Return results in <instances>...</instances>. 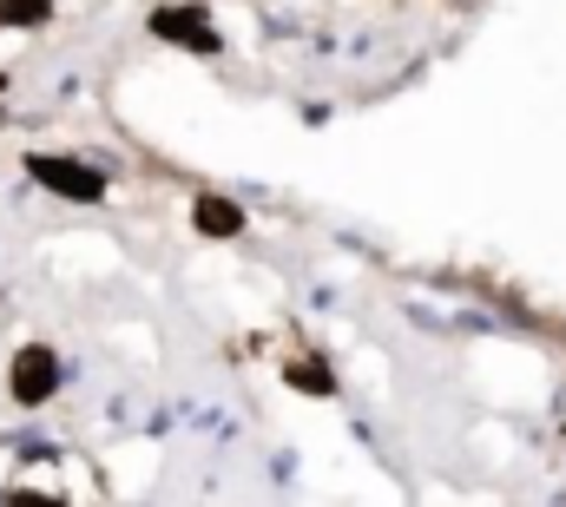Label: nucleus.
<instances>
[{
    "instance_id": "nucleus-4",
    "label": "nucleus",
    "mask_w": 566,
    "mask_h": 507,
    "mask_svg": "<svg viewBox=\"0 0 566 507\" xmlns=\"http://www.w3.org/2000/svg\"><path fill=\"white\" fill-rule=\"evenodd\" d=\"M191 225H198L205 238H238V231H244V205H231V198H198Z\"/></svg>"
},
{
    "instance_id": "nucleus-1",
    "label": "nucleus",
    "mask_w": 566,
    "mask_h": 507,
    "mask_svg": "<svg viewBox=\"0 0 566 507\" xmlns=\"http://www.w3.org/2000/svg\"><path fill=\"white\" fill-rule=\"evenodd\" d=\"M27 172H33V185L60 192V198H73V205H99V198H106V165L60 158V152H33V158H27Z\"/></svg>"
},
{
    "instance_id": "nucleus-5",
    "label": "nucleus",
    "mask_w": 566,
    "mask_h": 507,
    "mask_svg": "<svg viewBox=\"0 0 566 507\" xmlns=\"http://www.w3.org/2000/svg\"><path fill=\"white\" fill-rule=\"evenodd\" d=\"M283 382H290V389H303V395H336V376H329L323 363H310V356L283 363Z\"/></svg>"
},
{
    "instance_id": "nucleus-2",
    "label": "nucleus",
    "mask_w": 566,
    "mask_h": 507,
    "mask_svg": "<svg viewBox=\"0 0 566 507\" xmlns=\"http://www.w3.org/2000/svg\"><path fill=\"white\" fill-rule=\"evenodd\" d=\"M60 382H66V363H60L46 343H27V350L13 356V395H20L27 408H40V402H46Z\"/></svg>"
},
{
    "instance_id": "nucleus-6",
    "label": "nucleus",
    "mask_w": 566,
    "mask_h": 507,
    "mask_svg": "<svg viewBox=\"0 0 566 507\" xmlns=\"http://www.w3.org/2000/svg\"><path fill=\"white\" fill-rule=\"evenodd\" d=\"M53 20V0H0V27H40Z\"/></svg>"
},
{
    "instance_id": "nucleus-7",
    "label": "nucleus",
    "mask_w": 566,
    "mask_h": 507,
    "mask_svg": "<svg viewBox=\"0 0 566 507\" xmlns=\"http://www.w3.org/2000/svg\"><path fill=\"white\" fill-rule=\"evenodd\" d=\"M560 408H566V395H560Z\"/></svg>"
},
{
    "instance_id": "nucleus-3",
    "label": "nucleus",
    "mask_w": 566,
    "mask_h": 507,
    "mask_svg": "<svg viewBox=\"0 0 566 507\" xmlns=\"http://www.w3.org/2000/svg\"><path fill=\"white\" fill-rule=\"evenodd\" d=\"M151 33H158V40H178V46H191V53H224L218 27H211L198 7H158V13H151Z\"/></svg>"
}]
</instances>
